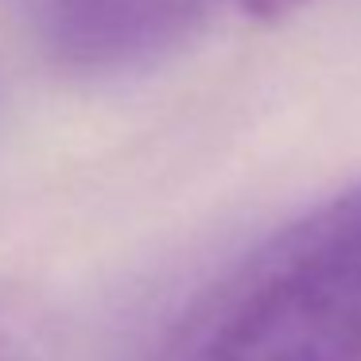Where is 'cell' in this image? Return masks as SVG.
Segmentation results:
<instances>
[{
  "label": "cell",
  "mask_w": 361,
  "mask_h": 361,
  "mask_svg": "<svg viewBox=\"0 0 361 361\" xmlns=\"http://www.w3.org/2000/svg\"><path fill=\"white\" fill-rule=\"evenodd\" d=\"M164 361H361V183L249 252Z\"/></svg>",
  "instance_id": "cell-1"
},
{
  "label": "cell",
  "mask_w": 361,
  "mask_h": 361,
  "mask_svg": "<svg viewBox=\"0 0 361 361\" xmlns=\"http://www.w3.org/2000/svg\"><path fill=\"white\" fill-rule=\"evenodd\" d=\"M0 12L59 71L117 78L179 55L202 27L206 0H0Z\"/></svg>",
  "instance_id": "cell-2"
},
{
  "label": "cell",
  "mask_w": 361,
  "mask_h": 361,
  "mask_svg": "<svg viewBox=\"0 0 361 361\" xmlns=\"http://www.w3.org/2000/svg\"><path fill=\"white\" fill-rule=\"evenodd\" d=\"M39 350V319H35L32 299L0 295V361H35Z\"/></svg>",
  "instance_id": "cell-3"
},
{
  "label": "cell",
  "mask_w": 361,
  "mask_h": 361,
  "mask_svg": "<svg viewBox=\"0 0 361 361\" xmlns=\"http://www.w3.org/2000/svg\"><path fill=\"white\" fill-rule=\"evenodd\" d=\"M233 4L257 20H283L291 12H299L303 4H311V0H233Z\"/></svg>",
  "instance_id": "cell-4"
}]
</instances>
